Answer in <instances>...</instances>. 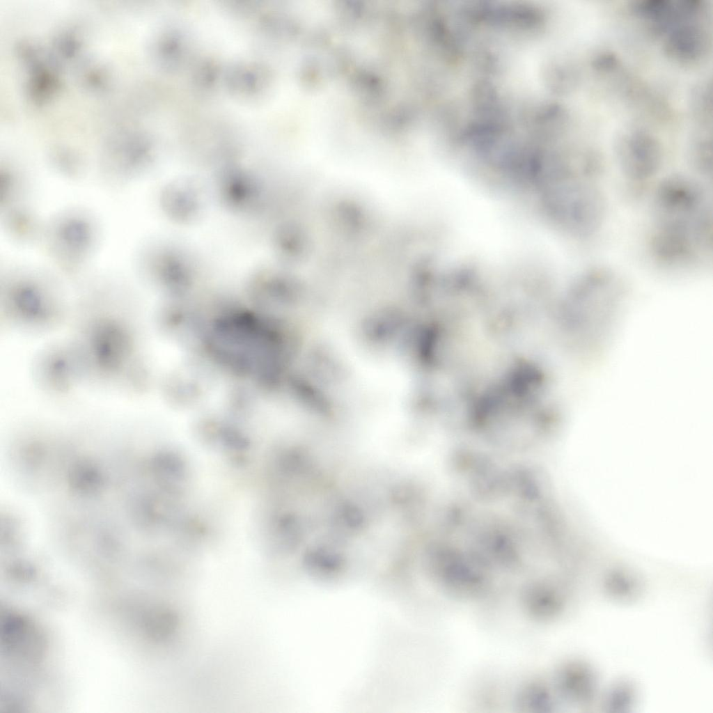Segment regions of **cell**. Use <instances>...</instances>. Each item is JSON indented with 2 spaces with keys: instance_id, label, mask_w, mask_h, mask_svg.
<instances>
[{
  "instance_id": "cell-8",
  "label": "cell",
  "mask_w": 713,
  "mask_h": 713,
  "mask_svg": "<svg viewBox=\"0 0 713 713\" xmlns=\"http://www.w3.org/2000/svg\"><path fill=\"white\" fill-rule=\"evenodd\" d=\"M523 602L526 611L537 619H549L559 613L563 599L551 586L535 583L528 586L523 593Z\"/></svg>"
},
{
  "instance_id": "cell-10",
  "label": "cell",
  "mask_w": 713,
  "mask_h": 713,
  "mask_svg": "<svg viewBox=\"0 0 713 713\" xmlns=\"http://www.w3.org/2000/svg\"><path fill=\"white\" fill-rule=\"evenodd\" d=\"M47 366L43 369V379L45 384L56 391H64L68 389L70 386V366L65 359L58 357L52 359V363L49 360L47 361Z\"/></svg>"
},
{
  "instance_id": "cell-11",
  "label": "cell",
  "mask_w": 713,
  "mask_h": 713,
  "mask_svg": "<svg viewBox=\"0 0 713 713\" xmlns=\"http://www.w3.org/2000/svg\"><path fill=\"white\" fill-rule=\"evenodd\" d=\"M608 590L613 595L628 597L636 594L638 585L633 579L622 575L612 576L606 582Z\"/></svg>"
},
{
  "instance_id": "cell-2",
  "label": "cell",
  "mask_w": 713,
  "mask_h": 713,
  "mask_svg": "<svg viewBox=\"0 0 713 713\" xmlns=\"http://www.w3.org/2000/svg\"><path fill=\"white\" fill-rule=\"evenodd\" d=\"M85 334L84 359L98 375L111 378L128 373L131 378L132 340L131 334L120 322L102 317L93 320Z\"/></svg>"
},
{
  "instance_id": "cell-4",
  "label": "cell",
  "mask_w": 713,
  "mask_h": 713,
  "mask_svg": "<svg viewBox=\"0 0 713 713\" xmlns=\"http://www.w3.org/2000/svg\"><path fill=\"white\" fill-rule=\"evenodd\" d=\"M615 150L620 171L633 182H644L655 177L662 164L660 144L650 133L632 130L619 134Z\"/></svg>"
},
{
  "instance_id": "cell-3",
  "label": "cell",
  "mask_w": 713,
  "mask_h": 713,
  "mask_svg": "<svg viewBox=\"0 0 713 713\" xmlns=\"http://www.w3.org/2000/svg\"><path fill=\"white\" fill-rule=\"evenodd\" d=\"M556 191L557 215L562 224L577 237H589L604 221L606 201L595 180L571 178Z\"/></svg>"
},
{
  "instance_id": "cell-7",
  "label": "cell",
  "mask_w": 713,
  "mask_h": 713,
  "mask_svg": "<svg viewBox=\"0 0 713 713\" xmlns=\"http://www.w3.org/2000/svg\"><path fill=\"white\" fill-rule=\"evenodd\" d=\"M557 685L570 699L579 703L592 700L595 691V678L592 671L582 664H570L558 673Z\"/></svg>"
},
{
  "instance_id": "cell-12",
  "label": "cell",
  "mask_w": 713,
  "mask_h": 713,
  "mask_svg": "<svg viewBox=\"0 0 713 713\" xmlns=\"http://www.w3.org/2000/svg\"><path fill=\"white\" fill-rule=\"evenodd\" d=\"M632 698V692L628 686H619L612 690L609 696V707L613 708L627 707Z\"/></svg>"
},
{
  "instance_id": "cell-9",
  "label": "cell",
  "mask_w": 713,
  "mask_h": 713,
  "mask_svg": "<svg viewBox=\"0 0 713 713\" xmlns=\"http://www.w3.org/2000/svg\"><path fill=\"white\" fill-rule=\"evenodd\" d=\"M548 689L541 684L531 683L524 687L518 698L519 707L525 712H547L552 707Z\"/></svg>"
},
{
  "instance_id": "cell-1",
  "label": "cell",
  "mask_w": 713,
  "mask_h": 713,
  "mask_svg": "<svg viewBox=\"0 0 713 713\" xmlns=\"http://www.w3.org/2000/svg\"><path fill=\"white\" fill-rule=\"evenodd\" d=\"M654 225L687 228L712 219V207L706 189L697 180L673 175L657 186L652 201Z\"/></svg>"
},
{
  "instance_id": "cell-6",
  "label": "cell",
  "mask_w": 713,
  "mask_h": 713,
  "mask_svg": "<svg viewBox=\"0 0 713 713\" xmlns=\"http://www.w3.org/2000/svg\"><path fill=\"white\" fill-rule=\"evenodd\" d=\"M694 20L677 26L666 34L665 52L671 59L681 64L701 61L707 50L706 33Z\"/></svg>"
},
{
  "instance_id": "cell-5",
  "label": "cell",
  "mask_w": 713,
  "mask_h": 713,
  "mask_svg": "<svg viewBox=\"0 0 713 713\" xmlns=\"http://www.w3.org/2000/svg\"><path fill=\"white\" fill-rule=\"evenodd\" d=\"M6 315L27 327H42L60 317L58 309L38 289L27 284L14 287L6 298Z\"/></svg>"
}]
</instances>
